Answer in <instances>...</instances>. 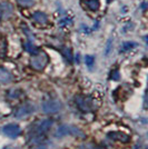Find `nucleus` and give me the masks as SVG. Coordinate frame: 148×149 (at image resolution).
Wrapping results in <instances>:
<instances>
[{"label":"nucleus","instance_id":"nucleus-11","mask_svg":"<svg viewBox=\"0 0 148 149\" xmlns=\"http://www.w3.org/2000/svg\"><path fill=\"white\" fill-rule=\"evenodd\" d=\"M32 18H34V20H35L36 22L40 24V25H45V24L48 22V17H47V15L45 13H41V11H36V13L32 15Z\"/></svg>","mask_w":148,"mask_h":149},{"label":"nucleus","instance_id":"nucleus-19","mask_svg":"<svg viewBox=\"0 0 148 149\" xmlns=\"http://www.w3.org/2000/svg\"><path fill=\"white\" fill-rule=\"evenodd\" d=\"M110 42H111V40H109V41H108V44H107V49H106V55H108V54H109V50H110Z\"/></svg>","mask_w":148,"mask_h":149},{"label":"nucleus","instance_id":"nucleus-2","mask_svg":"<svg viewBox=\"0 0 148 149\" xmlns=\"http://www.w3.org/2000/svg\"><path fill=\"white\" fill-rule=\"evenodd\" d=\"M48 60H49V59H48V56H47L46 52H43V51H38V52H36L35 55H32V57H31L30 65L34 69L40 71V70L45 69V67L47 66Z\"/></svg>","mask_w":148,"mask_h":149},{"label":"nucleus","instance_id":"nucleus-14","mask_svg":"<svg viewBox=\"0 0 148 149\" xmlns=\"http://www.w3.org/2000/svg\"><path fill=\"white\" fill-rule=\"evenodd\" d=\"M25 48L27 51H29L30 54H32V55H35L36 52H38V49H37V47L35 46L34 44H31L30 41L29 42H27V44L25 45Z\"/></svg>","mask_w":148,"mask_h":149},{"label":"nucleus","instance_id":"nucleus-15","mask_svg":"<svg viewBox=\"0 0 148 149\" xmlns=\"http://www.w3.org/2000/svg\"><path fill=\"white\" fill-rule=\"evenodd\" d=\"M137 44L136 42H130V41H127V42H124L123 45V51H127V50L131 49V48H134L136 47Z\"/></svg>","mask_w":148,"mask_h":149},{"label":"nucleus","instance_id":"nucleus-4","mask_svg":"<svg viewBox=\"0 0 148 149\" xmlns=\"http://www.w3.org/2000/svg\"><path fill=\"white\" fill-rule=\"evenodd\" d=\"M20 132H21L20 126L18 124H15V123L7 124L2 127V134L9 138H11V139H16L20 135Z\"/></svg>","mask_w":148,"mask_h":149},{"label":"nucleus","instance_id":"nucleus-10","mask_svg":"<svg viewBox=\"0 0 148 149\" xmlns=\"http://www.w3.org/2000/svg\"><path fill=\"white\" fill-rule=\"evenodd\" d=\"M109 138L114 139V140H118V141H123V143H127L129 141V136L124 134V132H120V131H114V132H109L108 134Z\"/></svg>","mask_w":148,"mask_h":149},{"label":"nucleus","instance_id":"nucleus-9","mask_svg":"<svg viewBox=\"0 0 148 149\" xmlns=\"http://www.w3.org/2000/svg\"><path fill=\"white\" fill-rule=\"evenodd\" d=\"M13 74L8 69L0 67V84H9L13 81Z\"/></svg>","mask_w":148,"mask_h":149},{"label":"nucleus","instance_id":"nucleus-1","mask_svg":"<svg viewBox=\"0 0 148 149\" xmlns=\"http://www.w3.org/2000/svg\"><path fill=\"white\" fill-rule=\"evenodd\" d=\"M52 125H54L52 119H45L43 121L38 123V125L35 127V130H34V137H31L34 139V141L40 140L50 130V128L52 127Z\"/></svg>","mask_w":148,"mask_h":149},{"label":"nucleus","instance_id":"nucleus-13","mask_svg":"<svg viewBox=\"0 0 148 149\" xmlns=\"http://www.w3.org/2000/svg\"><path fill=\"white\" fill-rule=\"evenodd\" d=\"M17 2H18L19 5L21 7H32L35 5V2H36V0H17Z\"/></svg>","mask_w":148,"mask_h":149},{"label":"nucleus","instance_id":"nucleus-21","mask_svg":"<svg viewBox=\"0 0 148 149\" xmlns=\"http://www.w3.org/2000/svg\"><path fill=\"white\" fill-rule=\"evenodd\" d=\"M37 149H47V148H46L45 146H43V145H41V146H39V147H38Z\"/></svg>","mask_w":148,"mask_h":149},{"label":"nucleus","instance_id":"nucleus-8","mask_svg":"<svg viewBox=\"0 0 148 149\" xmlns=\"http://www.w3.org/2000/svg\"><path fill=\"white\" fill-rule=\"evenodd\" d=\"M35 109H36V108H35L34 105H31V104H25V105L20 106L13 115H15L16 118H18V119L25 118L27 116L31 115L32 112H35Z\"/></svg>","mask_w":148,"mask_h":149},{"label":"nucleus","instance_id":"nucleus-18","mask_svg":"<svg viewBox=\"0 0 148 149\" xmlns=\"http://www.w3.org/2000/svg\"><path fill=\"white\" fill-rule=\"evenodd\" d=\"M65 56H66V58L69 59V61H71V54H70V50L69 49L65 50Z\"/></svg>","mask_w":148,"mask_h":149},{"label":"nucleus","instance_id":"nucleus-3","mask_svg":"<svg viewBox=\"0 0 148 149\" xmlns=\"http://www.w3.org/2000/svg\"><path fill=\"white\" fill-rule=\"evenodd\" d=\"M82 132L79 130V128L71 126V125H61L60 127L57 128L55 136L57 138H61L65 136H80Z\"/></svg>","mask_w":148,"mask_h":149},{"label":"nucleus","instance_id":"nucleus-7","mask_svg":"<svg viewBox=\"0 0 148 149\" xmlns=\"http://www.w3.org/2000/svg\"><path fill=\"white\" fill-rule=\"evenodd\" d=\"M13 6L8 1L0 2V20L5 21L13 17Z\"/></svg>","mask_w":148,"mask_h":149},{"label":"nucleus","instance_id":"nucleus-12","mask_svg":"<svg viewBox=\"0 0 148 149\" xmlns=\"http://www.w3.org/2000/svg\"><path fill=\"white\" fill-rule=\"evenodd\" d=\"M86 5L88 6V8H89L90 10H93V11H96V10H98L99 8H100V2H99V0H87Z\"/></svg>","mask_w":148,"mask_h":149},{"label":"nucleus","instance_id":"nucleus-20","mask_svg":"<svg viewBox=\"0 0 148 149\" xmlns=\"http://www.w3.org/2000/svg\"><path fill=\"white\" fill-rule=\"evenodd\" d=\"M90 149H103V148H100V147H97V146H91V147H90Z\"/></svg>","mask_w":148,"mask_h":149},{"label":"nucleus","instance_id":"nucleus-6","mask_svg":"<svg viewBox=\"0 0 148 149\" xmlns=\"http://www.w3.org/2000/svg\"><path fill=\"white\" fill-rule=\"evenodd\" d=\"M76 105L78 106V108L84 112L91 111L94 109L93 99L88 98V97H82V96L76 97Z\"/></svg>","mask_w":148,"mask_h":149},{"label":"nucleus","instance_id":"nucleus-5","mask_svg":"<svg viewBox=\"0 0 148 149\" xmlns=\"http://www.w3.org/2000/svg\"><path fill=\"white\" fill-rule=\"evenodd\" d=\"M61 102L58 99H48L43 101V110L46 113H55L58 112L61 109Z\"/></svg>","mask_w":148,"mask_h":149},{"label":"nucleus","instance_id":"nucleus-16","mask_svg":"<svg viewBox=\"0 0 148 149\" xmlns=\"http://www.w3.org/2000/svg\"><path fill=\"white\" fill-rule=\"evenodd\" d=\"M85 61H86V65L89 67V68H91L93 67V65L95 63V58L93 56H86L85 57Z\"/></svg>","mask_w":148,"mask_h":149},{"label":"nucleus","instance_id":"nucleus-17","mask_svg":"<svg viewBox=\"0 0 148 149\" xmlns=\"http://www.w3.org/2000/svg\"><path fill=\"white\" fill-rule=\"evenodd\" d=\"M59 24H60L61 26H69L73 24V20H71V19H68V18H64L59 21Z\"/></svg>","mask_w":148,"mask_h":149}]
</instances>
